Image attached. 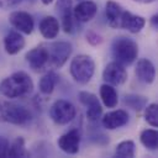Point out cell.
Instances as JSON below:
<instances>
[{
	"mask_svg": "<svg viewBox=\"0 0 158 158\" xmlns=\"http://www.w3.org/2000/svg\"><path fill=\"white\" fill-rule=\"evenodd\" d=\"M135 2H138V4H152V2H156L157 0H132Z\"/></svg>",
	"mask_w": 158,
	"mask_h": 158,
	"instance_id": "4dcf8cb0",
	"label": "cell"
},
{
	"mask_svg": "<svg viewBox=\"0 0 158 158\" xmlns=\"http://www.w3.org/2000/svg\"><path fill=\"white\" fill-rule=\"evenodd\" d=\"M9 139L5 136L0 135V158L6 157L7 154V149H9Z\"/></svg>",
	"mask_w": 158,
	"mask_h": 158,
	"instance_id": "f1b7e54d",
	"label": "cell"
},
{
	"mask_svg": "<svg viewBox=\"0 0 158 158\" xmlns=\"http://www.w3.org/2000/svg\"><path fill=\"white\" fill-rule=\"evenodd\" d=\"M81 141V133L78 128H70L57 139V144L59 149L67 154H77L79 152Z\"/></svg>",
	"mask_w": 158,
	"mask_h": 158,
	"instance_id": "7c38bea8",
	"label": "cell"
},
{
	"mask_svg": "<svg viewBox=\"0 0 158 158\" xmlns=\"http://www.w3.org/2000/svg\"><path fill=\"white\" fill-rule=\"evenodd\" d=\"M75 116H77V107L74 106V104H72L65 99L56 100L49 107V117L58 126L68 125L75 118Z\"/></svg>",
	"mask_w": 158,
	"mask_h": 158,
	"instance_id": "8992f818",
	"label": "cell"
},
{
	"mask_svg": "<svg viewBox=\"0 0 158 158\" xmlns=\"http://www.w3.org/2000/svg\"><path fill=\"white\" fill-rule=\"evenodd\" d=\"M25 59L28 63L30 68L35 72H41L48 67V49L47 44H38L31 48L26 54Z\"/></svg>",
	"mask_w": 158,
	"mask_h": 158,
	"instance_id": "8fae6325",
	"label": "cell"
},
{
	"mask_svg": "<svg viewBox=\"0 0 158 158\" xmlns=\"http://www.w3.org/2000/svg\"><path fill=\"white\" fill-rule=\"evenodd\" d=\"M149 25L152 26L153 30H157L158 28V14H154L151 16L149 19Z\"/></svg>",
	"mask_w": 158,
	"mask_h": 158,
	"instance_id": "f546056e",
	"label": "cell"
},
{
	"mask_svg": "<svg viewBox=\"0 0 158 158\" xmlns=\"http://www.w3.org/2000/svg\"><path fill=\"white\" fill-rule=\"evenodd\" d=\"M99 94H100V100H101L104 106H106L109 109H114V107L117 106V104H118V94H117V90L115 89L114 85L104 83L100 86Z\"/></svg>",
	"mask_w": 158,
	"mask_h": 158,
	"instance_id": "44dd1931",
	"label": "cell"
},
{
	"mask_svg": "<svg viewBox=\"0 0 158 158\" xmlns=\"http://www.w3.org/2000/svg\"><path fill=\"white\" fill-rule=\"evenodd\" d=\"M136 153V144L132 139H123L115 147L114 156L117 158H132Z\"/></svg>",
	"mask_w": 158,
	"mask_h": 158,
	"instance_id": "603a6c76",
	"label": "cell"
},
{
	"mask_svg": "<svg viewBox=\"0 0 158 158\" xmlns=\"http://www.w3.org/2000/svg\"><path fill=\"white\" fill-rule=\"evenodd\" d=\"M127 70L126 67L116 60L109 62L102 70V80L114 86H118L126 83L127 80Z\"/></svg>",
	"mask_w": 158,
	"mask_h": 158,
	"instance_id": "ba28073f",
	"label": "cell"
},
{
	"mask_svg": "<svg viewBox=\"0 0 158 158\" xmlns=\"http://www.w3.org/2000/svg\"><path fill=\"white\" fill-rule=\"evenodd\" d=\"M98 14V5L93 0H79L73 6V16L78 23H86L91 21Z\"/></svg>",
	"mask_w": 158,
	"mask_h": 158,
	"instance_id": "4fadbf2b",
	"label": "cell"
},
{
	"mask_svg": "<svg viewBox=\"0 0 158 158\" xmlns=\"http://www.w3.org/2000/svg\"><path fill=\"white\" fill-rule=\"evenodd\" d=\"M146 19L141 15L132 14L131 11L123 10L121 21H120V28L126 30L130 33H138L141 32L146 26Z\"/></svg>",
	"mask_w": 158,
	"mask_h": 158,
	"instance_id": "9a60e30c",
	"label": "cell"
},
{
	"mask_svg": "<svg viewBox=\"0 0 158 158\" xmlns=\"http://www.w3.org/2000/svg\"><path fill=\"white\" fill-rule=\"evenodd\" d=\"M33 80L23 70L15 72L4 78L0 83V93L2 96L10 100L23 99L32 94Z\"/></svg>",
	"mask_w": 158,
	"mask_h": 158,
	"instance_id": "6da1fadb",
	"label": "cell"
},
{
	"mask_svg": "<svg viewBox=\"0 0 158 158\" xmlns=\"http://www.w3.org/2000/svg\"><path fill=\"white\" fill-rule=\"evenodd\" d=\"M135 75L136 78L144 83V84H152L156 79V68L152 60L147 58H141L137 60L135 67Z\"/></svg>",
	"mask_w": 158,
	"mask_h": 158,
	"instance_id": "e0dca14e",
	"label": "cell"
},
{
	"mask_svg": "<svg viewBox=\"0 0 158 158\" xmlns=\"http://www.w3.org/2000/svg\"><path fill=\"white\" fill-rule=\"evenodd\" d=\"M48 49V67L51 69H60L70 58L73 46L68 41H57L47 44Z\"/></svg>",
	"mask_w": 158,
	"mask_h": 158,
	"instance_id": "5b68a950",
	"label": "cell"
},
{
	"mask_svg": "<svg viewBox=\"0 0 158 158\" xmlns=\"http://www.w3.org/2000/svg\"><path fill=\"white\" fill-rule=\"evenodd\" d=\"M85 40H86V42H88L90 46H93V47H98V46H100V44L104 42L102 36H101L99 32L94 31V30H88V31L85 32Z\"/></svg>",
	"mask_w": 158,
	"mask_h": 158,
	"instance_id": "4316f807",
	"label": "cell"
},
{
	"mask_svg": "<svg viewBox=\"0 0 158 158\" xmlns=\"http://www.w3.org/2000/svg\"><path fill=\"white\" fill-rule=\"evenodd\" d=\"M141 143L149 151H157L158 148V133L154 128H146L139 133Z\"/></svg>",
	"mask_w": 158,
	"mask_h": 158,
	"instance_id": "cb8c5ba5",
	"label": "cell"
},
{
	"mask_svg": "<svg viewBox=\"0 0 158 158\" xmlns=\"http://www.w3.org/2000/svg\"><path fill=\"white\" fill-rule=\"evenodd\" d=\"M79 101L86 107V118L90 122H96L102 115V106L94 93L81 90L78 93Z\"/></svg>",
	"mask_w": 158,
	"mask_h": 158,
	"instance_id": "9c48e42d",
	"label": "cell"
},
{
	"mask_svg": "<svg viewBox=\"0 0 158 158\" xmlns=\"http://www.w3.org/2000/svg\"><path fill=\"white\" fill-rule=\"evenodd\" d=\"M0 118L15 126H25L32 120V112L26 106L7 99L0 102Z\"/></svg>",
	"mask_w": 158,
	"mask_h": 158,
	"instance_id": "277c9868",
	"label": "cell"
},
{
	"mask_svg": "<svg viewBox=\"0 0 158 158\" xmlns=\"http://www.w3.org/2000/svg\"><path fill=\"white\" fill-rule=\"evenodd\" d=\"M111 53L114 60L125 67L133 64L138 57V44L127 36L115 37L111 43Z\"/></svg>",
	"mask_w": 158,
	"mask_h": 158,
	"instance_id": "7a4b0ae2",
	"label": "cell"
},
{
	"mask_svg": "<svg viewBox=\"0 0 158 158\" xmlns=\"http://www.w3.org/2000/svg\"><path fill=\"white\" fill-rule=\"evenodd\" d=\"M69 73L75 83L85 85L91 80L95 73V62L89 54H77L70 60Z\"/></svg>",
	"mask_w": 158,
	"mask_h": 158,
	"instance_id": "3957f363",
	"label": "cell"
},
{
	"mask_svg": "<svg viewBox=\"0 0 158 158\" xmlns=\"http://www.w3.org/2000/svg\"><path fill=\"white\" fill-rule=\"evenodd\" d=\"M148 104V98L138 94H126L123 96V105L127 107L135 110V111H142L146 105Z\"/></svg>",
	"mask_w": 158,
	"mask_h": 158,
	"instance_id": "d4e9b609",
	"label": "cell"
},
{
	"mask_svg": "<svg viewBox=\"0 0 158 158\" xmlns=\"http://www.w3.org/2000/svg\"><path fill=\"white\" fill-rule=\"evenodd\" d=\"M58 81H59V77H58V74L53 69L46 72L41 77L40 81H38V90H40V93L42 95H46V96L51 95L54 91L56 85L58 84Z\"/></svg>",
	"mask_w": 158,
	"mask_h": 158,
	"instance_id": "ffe728a7",
	"label": "cell"
},
{
	"mask_svg": "<svg viewBox=\"0 0 158 158\" xmlns=\"http://www.w3.org/2000/svg\"><path fill=\"white\" fill-rule=\"evenodd\" d=\"M144 110V120L152 127H158V105L157 102L147 104Z\"/></svg>",
	"mask_w": 158,
	"mask_h": 158,
	"instance_id": "484cf974",
	"label": "cell"
},
{
	"mask_svg": "<svg viewBox=\"0 0 158 158\" xmlns=\"http://www.w3.org/2000/svg\"><path fill=\"white\" fill-rule=\"evenodd\" d=\"M23 1H25V0H23ZM27 1H32V0H27Z\"/></svg>",
	"mask_w": 158,
	"mask_h": 158,
	"instance_id": "d6a6232c",
	"label": "cell"
},
{
	"mask_svg": "<svg viewBox=\"0 0 158 158\" xmlns=\"http://www.w3.org/2000/svg\"><path fill=\"white\" fill-rule=\"evenodd\" d=\"M56 12L58 14V20L60 28L64 33L72 35L75 31V23H78L74 20L73 16V0H57L54 5Z\"/></svg>",
	"mask_w": 158,
	"mask_h": 158,
	"instance_id": "52a82bcc",
	"label": "cell"
},
{
	"mask_svg": "<svg viewBox=\"0 0 158 158\" xmlns=\"http://www.w3.org/2000/svg\"><path fill=\"white\" fill-rule=\"evenodd\" d=\"M128 112L123 109L111 110L102 115L101 117V126L105 130H117L120 127H123L128 122Z\"/></svg>",
	"mask_w": 158,
	"mask_h": 158,
	"instance_id": "5bb4252c",
	"label": "cell"
},
{
	"mask_svg": "<svg viewBox=\"0 0 158 158\" xmlns=\"http://www.w3.org/2000/svg\"><path fill=\"white\" fill-rule=\"evenodd\" d=\"M10 25L22 35H31L35 28V20L31 14L22 10H15L9 14Z\"/></svg>",
	"mask_w": 158,
	"mask_h": 158,
	"instance_id": "30bf717a",
	"label": "cell"
},
{
	"mask_svg": "<svg viewBox=\"0 0 158 158\" xmlns=\"http://www.w3.org/2000/svg\"><path fill=\"white\" fill-rule=\"evenodd\" d=\"M23 0H0V10H9L19 6Z\"/></svg>",
	"mask_w": 158,
	"mask_h": 158,
	"instance_id": "83f0119b",
	"label": "cell"
},
{
	"mask_svg": "<svg viewBox=\"0 0 158 158\" xmlns=\"http://www.w3.org/2000/svg\"><path fill=\"white\" fill-rule=\"evenodd\" d=\"M40 1H41L43 5H49V4H52L54 0H40Z\"/></svg>",
	"mask_w": 158,
	"mask_h": 158,
	"instance_id": "1f68e13d",
	"label": "cell"
},
{
	"mask_svg": "<svg viewBox=\"0 0 158 158\" xmlns=\"http://www.w3.org/2000/svg\"><path fill=\"white\" fill-rule=\"evenodd\" d=\"M123 7L121 4L114 1V0H107L105 4V16H106V21L107 25L114 28L117 30L120 28V21H121V16L123 12Z\"/></svg>",
	"mask_w": 158,
	"mask_h": 158,
	"instance_id": "d6986e66",
	"label": "cell"
},
{
	"mask_svg": "<svg viewBox=\"0 0 158 158\" xmlns=\"http://www.w3.org/2000/svg\"><path fill=\"white\" fill-rule=\"evenodd\" d=\"M28 156H30V153L26 149V143H25V138L23 137L19 136L9 144V149H7L6 157L22 158V157H28Z\"/></svg>",
	"mask_w": 158,
	"mask_h": 158,
	"instance_id": "7402d4cb",
	"label": "cell"
},
{
	"mask_svg": "<svg viewBox=\"0 0 158 158\" xmlns=\"http://www.w3.org/2000/svg\"><path fill=\"white\" fill-rule=\"evenodd\" d=\"M2 44H4V49L7 54L15 56L25 48L26 41H25L23 35L14 28V30H10L5 35V37L2 40Z\"/></svg>",
	"mask_w": 158,
	"mask_h": 158,
	"instance_id": "2e32d148",
	"label": "cell"
},
{
	"mask_svg": "<svg viewBox=\"0 0 158 158\" xmlns=\"http://www.w3.org/2000/svg\"><path fill=\"white\" fill-rule=\"evenodd\" d=\"M38 30H40V33L42 35L43 38L51 41V40H54L59 31H60V25H59V20L56 17V16H44L40 25H38Z\"/></svg>",
	"mask_w": 158,
	"mask_h": 158,
	"instance_id": "ac0fdd59",
	"label": "cell"
}]
</instances>
